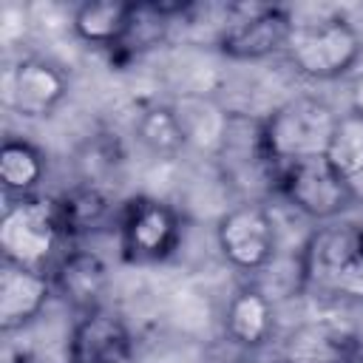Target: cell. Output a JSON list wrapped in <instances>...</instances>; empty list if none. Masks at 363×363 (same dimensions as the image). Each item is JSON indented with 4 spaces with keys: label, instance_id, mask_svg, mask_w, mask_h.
I'll use <instances>...</instances> for the list:
<instances>
[{
    "label": "cell",
    "instance_id": "obj_6",
    "mask_svg": "<svg viewBox=\"0 0 363 363\" xmlns=\"http://www.w3.org/2000/svg\"><path fill=\"white\" fill-rule=\"evenodd\" d=\"M275 193L315 224H329L357 204L349 179L340 176L326 156H309L278 167Z\"/></svg>",
    "mask_w": 363,
    "mask_h": 363
},
{
    "label": "cell",
    "instance_id": "obj_24",
    "mask_svg": "<svg viewBox=\"0 0 363 363\" xmlns=\"http://www.w3.org/2000/svg\"><path fill=\"white\" fill-rule=\"evenodd\" d=\"M335 363H363V354L352 349V352H346V354H340V357H337Z\"/></svg>",
    "mask_w": 363,
    "mask_h": 363
},
{
    "label": "cell",
    "instance_id": "obj_17",
    "mask_svg": "<svg viewBox=\"0 0 363 363\" xmlns=\"http://www.w3.org/2000/svg\"><path fill=\"white\" fill-rule=\"evenodd\" d=\"M352 349V332H340L329 320H303L281 340L275 363H335Z\"/></svg>",
    "mask_w": 363,
    "mask_h": 363
},
{
    "label": "cell",
    "instance_id": "obj_21",
    "mask_svg": "<svg viewBox=\"0 0 363 363\" xmlns=\"http://www.w3.org/2000/svg\"><path fill=\"white\" fill-rule=\"evenodd\" d=\"M323 156L346 179H352L363 170V113L349 111V108L343 113H337V122L332 128Z\"/></svg>",
    "mask_w": 363,
    "mask_h": 363
},
{
    "label": "cell",
    "instance_id": "obj_3",
    "mask_svg": "<svg viewBox=\"0 0 363 363\" xmlns=\"http://www.w3.org/2000/svg\"><path fill=\"white\" fill-rule=\"evenodd\" d=\"M337 111L320 96H292L261 116V142L269 164L284 167L298 159L323 156Z\"/></svg>",
    "mask_w": 363,
    "mask_h": 363
},
{
    "label": "cell",
    "instance_id": "obj_13",
    "mask_svg": "<svg viewBox=\"0 0 363 363\" xmlns=\"http://www.w3.org/2000/svg\"><path fill=\"white\" fill-rule=\"evenodd\" d=\"M54 298L51 272L3 261L0 267V329L3 335L31 326Z\"/></svg>",
    "mask_w": 363,
    "mask_h": 363
},
{
    "label": "cell",
    "instance_id": "obj_14",
    "mask_svg": "<svg viewBox=\"0 0 363 363\" xmlns=\"http://www.w3.org/2000/svg\"><path fill=\"white\" fill-rule=\"evenodd\" d=\"M170 105L179 116L182 130H184L187 150H201V153H210L216 159L233 111H227L218 99H213L204 91H187L179 99H173Z\"/></svg>",
    "mask_w": 363,
    "mask_h": 363
},
{
    "label": "cell",
    "instance_id": "obj_19",
    "mask_svg": "<svg viewBox=\"0 0 363 363\" xmlns=\"http://www.w3.org/2000/svg\"><path fill=\"white\" fill-rule=\"evenodd\" d=\"M48 173V159L40 145L23 136H9L0 147V184L9 199L34 196Z\"/></svg>",
    "mask_w": 363,
    "mask_h": 363
},
{
    "label": "cell",
    "instance_id": "obj_9",
    "mask_svg": "<svg viewBox=\"0 0 363 363\" xmlns=\"http://www.w3.org/2000/svg\"><path fill=\"white\" fill-rule=\"evenodd\" d=\"M68 91L71 79L62 65L37 54L20 57L6 71V108L26 122H43L54 116Z\"/></svg>",
    "mask_w": 363,
    "mask_h": 363
},
{
    "label": "cell",
    "instance_id": "obj_5",
    "mask_svg": "<svg viewBox=\"0 0 363 363\" xmlns=\"http://www.w3.org/2000/svg\"><path fill=\"white\" fill-rule=\"evenodd\" d=\"M182 213L159 196H130L119 204L116 235L119 255L128 264L150 267L167 261L182 244Z\"/></svg>",
    "mask_w": 363,
    "mask_h": 363
},
{
    "label": "cell",
    "instance_id": "obj_11",
    "mask_svg": "<svg viewBox=\"0 0 363 363\" xmlns=\"http://www.w3.org/2000/svg\"><path fill=\"white\" fill-rule=\"evenodd\" d=\"M221 332L227 343L244 352L264 349L275 337V298L267 295L255 281L238 284L224 301Z\"/></svg>",
    "mask_w": 363,
    "mask_h": 363
},
{
    "label": "cell",
    "instance_id": "obj_16",
    "mask_svg": "<svg viewBox=\"0 0 363 363\" xmlns=\"http://www.w3.org/2000/svg\"><path fill=\"white\" fill-rule=\"evenodd\" d=\"M184 9H187V3H133L125 37L111 51V57L116 54L119 60H136V57L159 48L170 37V31H173L176 20L184 14Z\"/></svg>",
    "mask_w": 363,
    "mask_h": 363
},
{
    "label": "cell",
    "instance_id": "obj_15",
    "mask_svg": "<svg viewBox=\"0 0 363 363\" xmlns=\"http://www.w3.org/2000/svg\"><path fill=\"white\" fill-rule=\"evenodd\" d=\"M57 201V218L62 238H82L111 218L116 221L119 207H113V196L108 187L91 184V182H77L65 193L54 196Z\"/></svg>",
    "mask_w": 363,
    "mask_h": 363
},
{
    "label": "cell",
    "instance_id": "obj_2",
    "mask_svg": "<svg viewBox=\"0 0 363 363\" xmlns=\"http://www.w3.org/2000/svg\"><path fill=\"white\" fill-rule=\"evenodd\" d=\"M295 20V17H292ZM286 60L295 74L332 82L349 77L363 60V37L343 14H326L318 20H295L286 43Z\"/></svg>",
    "mask_w": 363,
    "mask_h": 363
},
{
    "label": "cell",
    "instance_id": "obj_8",
    "mask_svg": "<svg viewBox=\"0 0 363 363\" xmlns=\"http://www.w3.org/2000/svg\"><path fill=\"white\" fill-rule=\"evenodd\" d=\"M292 9L286 6H233L216 51L233 62H258L286 51L292 37Z\"/></svg>",
    "mask_w": 363,
    "mask_h": 363
},
{
    "label": "cell",
    "instance_id": "obj_4",
    "mask_svg": "<svg viewBox=\"0 0 363 363\" xmlns=\"http://www.w3.org/2000/svg\"><path fill=\"white\" fill-rule=\"evenodd\" d=\"M62 230L57 218V201L54 196H26V199H9L3 218H0V250L3 261L31 267V269H51L60 247Z\"/></svg>",
    "mask_w": 363,
    "mask_h": 363
},
{
    "label": "cell",
    "instance_id": "obj_23",
    "mask_svg": "<svg viewBox=\"0 0 363 363\" xmlns=\"http://www.w3.org/2000/svg\"><path fill=\"white\" fill-rule=\"evenodd\" d=\"M352 343H354V352H360V354H363V315H360L357 326L352 329Z\"/></svg>",
    "mask_w": 363,
    "mask_h": 363
},
{
    "label": "cell",
    "instance_id": "obj_22",
    "mask_svg": "<svg viewBox=\"0 0 363 363\" xmlns=\"http://www.w3.org/2000/svg\"><path fill=\"white\" fill-rule=\"evenodd\" d=\"M349 111L363 113V71L352 79V94H349Z\"/></svg>",
    "mask_w": 363,
    "mask_h": 363
},
{
    "label": "cell",
    "instance_id": "obj_7",
    "mask_svg": "<svg viewBox=\"0 0 363 363\" xmlns=\"http://www.w3.org/2000/svg\"><path fill=\"white\" fill-rule=\"evenodd\" d=\"M216 247L238 272H261L278 258V221L261 199H244L216 221Z\"/></svg>",
    "mask_w": 363,
    "mask_h": 363
},
{
    "label": "cell",
    "instance_id": "obj_20",
    "mask_svg": "<svg viewBox=\"0 0 363 363\" xmlns=\"http://www.w3.org/2000/svg\"><path fill=\"white\" fill-rule=\"evenodd\" d=\"M136 142L156 159H179L187 150L184 130L170 102H147L133 116Z\"/></svg>",
    "mask_w": 363,
    "mask_h": 363
},
{
    "label": "cell",
    "instance_id": "obj_10",
    "mask_svg": "<svg viewBox=\"0 0 363 363\" xmlns=\"http://www.w3.org/2000/svg\"><path fill=\"white\" fill-rule=\"evenodd\" d=\"M65 354L68 363H139L128 323L108 306L85 312L74 320Z\"/></svg>",
    "mask_w": 363,
    "mask_h": 363
},
{
    "label": "cell",
    "instance_id": "obj_18",
    "mask_svg": "<svg viewBox=\"0 0 363 363\" xmlns=\"http://www.w3.org/2000/svg\"><path fill=\"white\" fill-rule=\"evenodd\" d=\"M130 6L122 0H85L71 11V31L85 45L113 51L125 37Z\"/></svg>",
    "mask_w": 363,
    "mask_h": 363
},
{
    "label": "cell",
    "instance_id": "obj_1",
    "mask_svg": "<svg viewBox=\"0 0 363 363\" xmlns=\"http://www.w3.org/2000/svg\"><path fill=\"white\" fill-rule=\"evenodd\" d=\"M301 295L363 303V227L320 224L298 247Z\"/></svg>",
    "mask_w": 363,
    "mask_h": 363
},
{
    "label": "cell",
    "instance_id": "obj_12",
    "mask_svg": "<svg viewBox=\"0 0 363 363\" xmlns=\"http://www.w3.org/2000/svg\"><path fill=\"white\" fill-rule=\"evenodd\" d=\"M48 272H51L54 295L71 309H77V315L105 306L102 301L111 286V267L99 252L65 250Z\"/></svg>",
    "mask_w": 363,
    "mask_h": 363
}]
</instances>
